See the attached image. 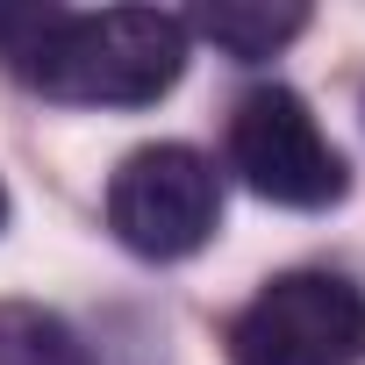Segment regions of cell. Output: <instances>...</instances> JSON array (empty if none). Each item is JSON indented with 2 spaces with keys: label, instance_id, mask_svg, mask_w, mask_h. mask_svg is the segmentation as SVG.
Returning a JSON list of instances; mask_svg holds the SVG:
<instances>
[{
  "label": "cell",
  "instance_id": "1",
  "mask_svg": "<svg viewBox=\"0 0 365 365\" xmlns=\"http://www.w3.org/2000/svg\"><path fill=\"white\" fill-rule=\"evenodd\" d=\"M179 72H187V22L179 15H158V8L65 15L58 8L22 79L72 108H150L158 93L179 86Z\"/></svg>",
  "mask_w": 365,
  "mask_h": 365
},
{
  "label": "cell",
  "instance_id": "2",
  "mask_svg": "<svg viewBox=\"0 0 365 365\" xmlns=\"http://www.w3.org/2000/svg\"><path fill=\"white\" fill-rule=\"evenodd\" d=\"M230 365H365V287L279 272L230 322Z\"/></svg>",
  "mask_w": 365,
  "mask_h": 365
},
{
  "label": "cell",
  "instance_id": "3",
  "mask_svg": "<svg viewBox=\"0 0 365 365\" xmlns=\"http://www.w3.org/2000/svg\"><path fill=\"white\" fill-rule=\"evenodd\" d=\"M222 222V179L194 143H143L108 179V230L136 258H194Z\"/></svg>",
  "mask_w": 365,
  "mask_h": 365
},
{
  "label": "cell",
  "instance_id": "4",
  "mask_svg": "<svg viewBox=\"0 0 365 365\" xmlns=\"http://www.w3.org/2000/svg\"><path fill=\"white\" fill-rule=\"evenodd\" d=\"M230 165L244 187L279 201V208H336L351 194V165L308 115L294 86H258L230 115Z\"/></svg>",
  "mask_w": 365,
  "mask_h": 365
},
{
  "label": "cell",
  "instance_id": "5",
  "mask_svg": "<svg viewBox=\"0 0 365 365\" xmlns=\"http://www.w3.org/2000/svg\"><path fill=\"white\" fill-rule=\"evenodd\" d=\"M208 36L222 58H237V65H258V58H272L279 43H294L301 29H308V8H251V0H215V8H201L194 22H187V36Z\"/></svg>",
  "mask_w": 365,
  "mask_h": 365
},
{
  "label": "cell",
  "instance_id": "6",
  "mask_svg": "<svg viewBox=\"0 0 365 365\" xmlns=\"http://www.w3.org/2000/svg\"><path fill=\"white\" fill-rule=\"evenodd\" d=\"M0 365H93L79 329L36 301H0Z\"/></svg>",
  "mask_w": 365,
  "mask_h": 365
},
{
  "label": "cell",
  "instance_id": "7",
  "mask_svg": "<svg viewBox=\"0 0 365 365\" xmlns=\"http://www.w3.org/2000/svg\"><path fill=\"white\" fill-rule=\"evenodd\" d=\"M0 222H8V187H0Z\"/></svg>",
  "mask_w": 365,
  "mask_h": 365
}]
</instances>
